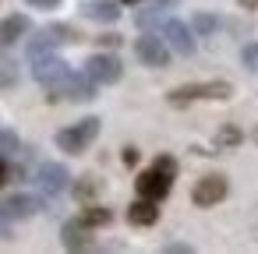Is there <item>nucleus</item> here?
<instances>
[{
    "mask_svg": "<svg viewBox=\"0 0 258 254\" xmlns=\"http://www.w3.org/2000/svg\"><path fill=\"white\" fill-rule=\"evenodd\" d=\"M29 8H39V11H53V8H60V0H25Z\"/></svg>",
    "mask_w": 258,
    "mask_h": 254,
    "instance_id": "nucleus-28",
    "label": "nucleus"
},
{
    "mask_svg": "<svg viewBox=\"0 0 258 254\" xmlns=\"http://www.w3.org/2000/svg\"><path fill=\"white\" fill-rule=\"evenodd\" d=\"M135 22H138L142 29H152V25H163L166 18H163V8H149V11H138Z\"/></svg>",
    "mask_w": 258,
    "mask_h": 254,
    "instance_id": "nucleus-22",
    "label": "nucleus"
},
{
    "mask_svg": "<svg viewBox=\"0 0 258 254\" xmlns=\"http://www.w3.org/2000/svg\"><path fill=\"white\" fill-rule=\"evenodd\" d=\"M18 81V74L11 71V64H0V89H11Z\"/></svg>",
    "mask_w": 258,
    "mask_h": 254,
    "instance_id": "nucleus-25",
    "label": "nucleus"
},
{
    "mask_svg": "<svg viewBox=\"0 0 258 254\" xmlns=\"http://www.w3.org/2000/svg\"><path fill=\"white\" fill-rule=\"evenodd\" d=\"M240 64H244L247 71H258V43H247V46L240 50Z\"/></svg>",
    "mask_w": 258,
    "mask_h": 254,
    "instance_id": "nucleus-23",
    "label": "nucleus"
},
{
    "mask_svg": "<svg viewBox=\"0 0 258 254\" xmlns=\"http://www.w3.org/2000/svg\"><path fill=\"white\" fill-rule=\"evenodd\" d=\"M191 29H195L198 36H212V32L219 29V18H216V15H209V11H198V15L191 18Z\"/></svg>",
    "mask_w": 258,
    "mask_h": 254,
    "instance_id": "nucleus-21",
    "label": "nucleus"
},
{
    "mask_svg": "<svg viewBox=\"0 0 258 254\" xmlns=\"http://www.w3.org/2000/svg\"><path fill=\"white\" fill-rule=\"evenodd\" d=\"M135 57L145 64V67H170V43L152 36V32H142L135 39Z\"/></svg>",
    "mask_w": 258,
    "mask_h": 254,
    "instance_id": "nucleus-5",
    "label": "nucleus"
},
{
    "mask_svg": "<svg viewBox=\"0 0 258 254\" xmlns=\"http://www.w3.org/2000/svg\"><path fill=\"white\" fill-rule=\"evenodd\" d=\"M96 138H99V117H85V120L57 131V148L68 152V155H82Z\"/></svg>",
    "mask_w": 258,
    "mask_h": 254,
    "instance_id": "nucleus-4",
    "label": "nucleus"
},
{
    "mask_svg": "<svg viewBox=\"0 0 258 254\" xmlns=\"http://www.w3.org/2000/svg\"><path fill=\"white\" fill-rule=\"evenodd\" d=\"M152 4H156V8H163V11H170V8H177V4H180V0H152Z\"/></svg>",
    "mask_w": 258,
    "mask_h": 254,
    "instance_id": "nucleus-31",
    "label": "nucleus"
},
{
    "mask_svg": "<svg viewBox=\"0 0 258 254\" xmlns=\"http://www.w3.org/2000/svg\"><path fill=\"white\" fill-rule=\"evenodd\" d=\"M226 191H230L226 177H223V173H209V177H202V180L195 184L191 201H195L198 208H212V205H219V201L226 198Z\"/></svg>",
    "mask_w": 258,
    "mask_h": 254,
    "instance_id": "nucleus-7",
    "label": "nucleus"
},
{
    "mask_svg": "<svg viewBox=\"0 0 258 254\" xmlns=\"http://www.w3.org/2000/svg\"><path fill=\"white\" fill-rule=\"evenodd\" d=\"M60 99L89 103V99H96V81H92L89 74H71V78H68V85H64V92H60Z\"/></svg>",
    "mask_w": 258,
    "mask_h": 254,
    "instance_id": "nucleus-14",
    "label": "nucleus"
},
{
    "mask_svg": "<svg viewBox=\"0 0 258 254\" xmlns=\"http://www.w3.org/2000/svg\"><path fill=\"white\" fill-rule=\"evenodd\" d=\"M173 180H177V159H173V155H159L145 173H138L135 187H138L142 198L159 201V198H166V194L173 191Z\"/></svg>",
    "mask_w": 258,
    "mask_h": 254,
    "instance_id": "nucleus-1",
    "label": "nucleus"
},
{
    "mask_svg": "<svg viewBox=\"0 0 258 254\" xmlns=\"http://www.w3.org/2000/svg\"><path fill=\"white\" fill-rule=\"evenodd\" d=\"M191 250H195L191 243H177V240L173 243H163V254H191Z\"/></svg>",
    "mask_w": 258,
    "mask_h": 254,
    "instance_id": "nucleus-27",
    "label": "nucleus"
},
{
    "mask_svg": "<svg viewBox=\"0 0 258 254\" xmlns=\"http://www.w3.org/2000/svg\"><path fill=\"white\" fill-rule=\"evenodd\" d=\"M0 240H11V219L4 208H0Z\"/></svg>",
    "mask_w": 258,
    "mask_h": 254,
    "instance_id": "nucleus-29",
    "label": "nucleus"
},
{
    "mask_svg": "<svg viewBox=\"0 0 258 254\" xmlns=\"http://www.w3.org/2000/svg\"><path fill=\"white\" fill-rule=\"evenodd\" d=\"M36 184H39L46 194H64V191L71 187V173H68V166H60V162H43L39 173H36Z\"/></svg>",
    "mask_w": 258,
    "mask_h": 254,
    "instance_id": "nucleus-10",
    "label": "nucleus"
},
{
    "mask_svg": "<svg viewBox=\"0 0 258 254\" xmlns=\"http://www.w3.org/2000/svg\"><path fill=\"white\" fill-rule=\"evenodd\" d=\"M60 243L68 250H96V240H92V226H85L82 219H68L60 226Z\"/></svg>",
    "mask_w": 258,
    "mask_h": 254,
    "instance_id": "nucleus-9",
    "label": "nucleus"
},
{
    "mask_svg": "<svg viewBox=\"0 0 258 254\" xmlns=\"http://www.w3.org/2000/svg\"><path fill=\"white\" fill-rule=\"evenodd\" d=\"M233 96V85L230 81H191V85H177L173 92H166V103L173 110H184L191 103H202V99H212V103H226Z\"/></svg>",
    "mask_w": 258,
    "mask_h": 254,
    "instance_id": "nucleus-2",
    "label": "nucleus"
},
{
    "mask_svg": "<svg viewBox=\"0 0 258 254\" xmlns=\"http://www.w3.org/2000/svg\"><path fill=\"white\" fill-rule=\"evenodd\" d=\"M156 219H159V208H156V201L138 194V201H131V208H127V222H131V226H152Z\"/></svg>",
    "mask_w": 258,
    "mask_h": 254,
    "instance_id": "nucleus-15",
    "label": "nucleus"
},
{
    "mask_svg": "<svg viewBox=\"0 0 258 254\" xmlns=\"http://www.w3.org/2000/svg\"><path fill=\"white\" fill-rule=\"evenodd\" d=\"M82 15L92 18V22H117L120 18V0H85L82 4Z\"/></svg>",
    "mask_w": 258,
    "mask_h": 254,
    "instance_id": "nucleus-13",
    "label": "nucleus"
},
{
    "mask_svg": "<svg viewBox=\"0 0 258 254\" xmlns=\"http://www.w3.org/2000/svg\"><path fill=\"white\" fill-rule=\"evenodd\" d=\"M32 78L50 92L46 99L57 103L60 92H64V85H68V78H71V67H68V60H60V57L43 53V57H32Z\"/></svg>",
    "mask_w": 258,
    "mask_h": 254,
    "instance_id": "nucleus-3",
    "label": "nucleus"
},
{
    "mask_svg": "<svg viewBox=\"0 0 258 254\" xmlns=\"http://www.w3.org/2000/svg\"><path fill=\"white\" fill-rule=\"evenodd\" d=\"M120 159H124V166H135V162H138V148H135V145H127V148L120 152Z\"/></svg>",
    "mask_w": 258,
    "mask_h": 254,
    "instance_id": "nucleus-30",
    "label": "nucleus"
},
{
    "mask_svg": "<svg viewBox=\"0 0 258 254\" xmlns=\"http://www.w3.org/2000/svg\"><path fill=\"white\" fill-rule=\"evenodd\" d=\"M163 39H166L170 50L180 53V57H191V53H195V32H191L184 22H177V18H166V22H163Z\"/></svg>",
    "mask_w": 258,
    "mask_h": 254,
    "instance_id": "nucleus-8",
    "label": "nucleus"
},
{
    "mask_svg": "<svg viewBox=\"0 0 258 254\" xmlns=\"http://www.w3.org/2000/svg\"><path fill=\"white\" fill-rule=\"evenodd\" d=\"M0 152H18V134L15 131H0Z\"/></svg>",
    "mask_w": 258,
    "mask_h": 254,
    "instance_id": "nucleus-24",
    "label": "nucleus"
},
{
    "mask_svg": "<svg viewBox=\"0 0 258 254\" xmlns=\"http://www.w3.org/2000/svg\"><path fill=\"white\" fill-rule=\"evenodd\" d=\"M0 208H4V212H8V219L15 222V219H32V215L43 208V201H39V198H32V194H11V198L0 201Z\"/></svg>",
    "mask_w": 258,
    "mask_h": 254,
    "instance_id": "nucleus-11",
    "label": "nucleus"
},
{
    "mask_svg": "<svg viewBox=\"0 0 258 254\" xmlns=\"http://www.w3.org/2000/svg\"><path fill=\"white\" fill-rule=\"evenodd\" d=\"M96 43L106 46V50H117V46H120V36H117V32H103V36H96Z\"/></svg>",
    "mask_w": 258,
    "mask_h": 254,
    "instance_id": "nucleus-26",
    "label": "nucleus"
},
{
    "mask_svg": "<svg viewBox=\"0 0 258 254\" xmlns=\"http://www.w3.org/2000/svg\"><path fill=\"white\" fill-rule=\"evenodd\" d=\"M78 219H82L85 226H92V229H96V226H110V222H113V212H110L106 205H85Z\"/></svg>",
    "mask_w": 258,
    "mask_h": 254,
    "instance_id": "nucleus-18",
    "label": "nucleus"
},
{
    "mask_svg": "<svg viewBox=\"0 0 258 254\" xmlns=\"http://www.w3.org/2000/svg\"><path fill=\"white\" fill-rule=\"evenodd\" d=\"M240 141H244V131H240L237 124H223V127L216 131V138H212L216 152H230V148H237Z\"/></svg>",
    "mask_w": 258,
    "mask_h": 254,
    "instance_id": "nucleus-16",
    "label": "nucleus"
},
{
    "mask_svg": "<svg viewBox=\"0 0 258 254\" xmlns=\"http://www.w3.org/2000/svg\"><path fill=\"white\" fill-rule=\"evenodd\" d=\"M8 177H11V170L4 166V159H0V187H4V184H8Z\"/></svg>",
    "mask_w": 258,
    "mask_h": 254,
    "instance_id": "nucleus-32",
    "label": "nucleus"
},
{
    "mask_svg": "<svg viewBox=\"0 0 258 254\" xmlns=\"http://www.w3.org/2000/svg\"><path fill=\"white\" fill-rule=\"evenodd\" d=\"M57 46H60V43H57V39H53L46 29H39V32H36V36L25 43V53H29V57H43V53H53Z\"/></svg>",
    "mask_w": 258,
    "mask_h": 254,
    "instance_id": "nucleus-17",
    "label": "nucleus"
},
{
    "mask_svg": "<svg viewBox=\"0 0 258 254\" xmlns=\"http://www.w3.org/2000/svg\"><path fill=\"white\" fill-rule=\"evenodd\" d=\"M46 32H50V36H53L60 46H64V43H82V39H85V36H82L75 25H64V22H53V25H46Z\"/></svg>",
    "mask_w": 258,
    "mask_h": 254,
    "instance_id": "nucleus-19",
    "label": "nucleus"
},
{
    "mask_svg": "<svg viewBox=\"0 0 258 254\" xmlns=\"http://www.w3.org/2000/svg\"><path fill=\"white\" fill-rule=\"evenodd\" d=\"M120 4H138V0H120Z\"/></svg>",
    "mask_w": 258,
    "mask_h": 254,
    "instance_id": "nucleus-34",
    "label": "nucleus"
},
{
    "mask_svg": "<svg viewBox=\"0 0 258 254\" xmlns=\"http://www.w3.org/2000/svg\"><path fill=\"white\" fill-rule=\"evenodd\" d=\"M99 191H103V184H99L96 177H82V180L75 184V198H78V201H85V205H89Z\"/></svg>",
    "mask_w": 258,
    "mask_h": 254,
    "instance_id": "nucleus-20",
    "label": "nucleus"
},
{
    "mask_svg": "<svg viewBox=\"0 0 258 254\" xmlns=\"http://www.w3.org/2000/svg\"><path fill=\"white\" fill-rule=\"evenodd\" d=\"M85 74L96 81V85H117L120 74H124V64L113 57V53H92L85 60Z\"/></svg>",
    "mask_w": 258,
    "mask_h": 254,
    "instance_id": "nucleus-6",
    "label": "nucleus"
},
{
    "mask_svg": "<svg viewBox=\"0 0 258 254\" xmlns=\"http://www.w3.org/2000/svg\"><path fill=\"white\" fill-rule=\"evenodd\" d=\"M237 4H240L244 11H254V8H258V0H237Z\"/></svg>",
    "mask_w": 258,
    "mask_h": 254,
    "instance_id": "nucleus-33",
    "label": "nucleus"
},
{
    "mask_svg": "<svg viewBox=\"0 0 258 254\" xmlns=\"http://www.w3.org/2000/svg\"><path fill=\"white\" fill-rule=\"evenodd\" d=\"M29 29H32V22H29L25 15H8L4 22H0V50H8V46H15L18 39H25Z\"/></svg>",
    "mask_w": 258,
    "mask_h": 254,
    "instance_id": "nucleus-12",
    "label": "nucleus"
}]
</instances>
